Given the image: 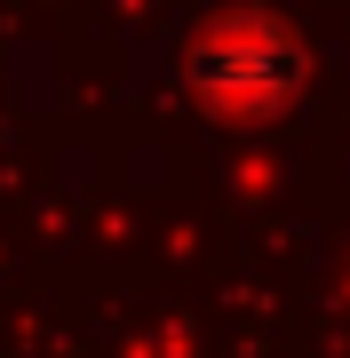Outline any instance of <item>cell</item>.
I'll use <instances>...</instances> for the list:
<instances>
[{"mask_svg": "<svg viewBox=\"0 0 350 358\" xmlns=\"http://www.w3.org/2000/svg\"><path fill=\"white\" fill-rule=\"evenodd\" d=\"M199 96H215L223 112H279L302 80V48L279 24H247V32H215L191 56Z\"/></svg>", "mask_w": 350, "mask_h": 358, "instance_id": "obj_1", "label": "cell"}]
</instances>
